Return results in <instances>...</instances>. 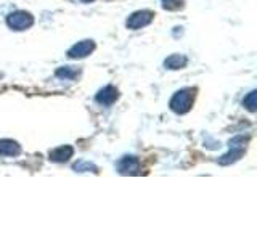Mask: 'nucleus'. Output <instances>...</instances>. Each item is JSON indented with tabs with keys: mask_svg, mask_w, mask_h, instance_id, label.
Segmentation results:
<instances>
[{
	"mask_svg": "<svg viewBox=\"0 0 257 241\" xmlns=\"http://www.w3.org/2000/svg\"><path fill=\"white\" fill-rule=\"evenodd\" d=\"M153 12H148V10H142V12H135L134 15L128 16L127 20V28L128 29H140V28H145L148 26V24L153 21Z\"/></svg>",
	"mask_w": 257,
	"mask_h": 241,
	"instance_id": "nucleus-3",
	"label": "nucleus"
},
{
	"mask_svg": "<svg viewBox=\"0 0 257 241\" xmlns=\"http://www.w3.org/2000/svg\"><path fill=\"white\" fill-rule=\"evenodd\" d=\"M95 50V42L93 40H82V42H77L76 45H72L68 50V56L72 60L77 58H85L87 55H90Z\"/></svg>",
	"mask_w": 257,
	"mask_h": 241,
	"instance_id": "nucleus-4",
	"label": "nucleus"
},
{
	"mask_svg": "<svg viewBox=\"0 0 257 241\" xmlns=\"http://www.w3.org/2000/svg\"><path fill=\"white\" fill-rule=\"evenodd\" d=\"M72 169H74L76 172H98V167H96L95 164L88 163V161H77V163L72 166Z\"/></svg>",
	"mask_w": 257,
	"mask_h": 241,
	"instance_id": "nucleus-11",
	"label": "nucleus"
},
{
	"mask_svg": "<svg viewBox=\"0 0 257 241\" xmlns=\"http://www.w3.org/2000/svg\"><path fill=\"white\" fill-rule=\"evenodd\" d=\"M195 92L191 88H183V90H179L172 98H171V109L177 114H185L191 109L193 104V95Z\"/></svg>",
	"mask_w": 257,
	"mask_h": 241,
	"instance_id": "nucleus-1",
	"label": "nucleus"
},
{
	"mask_svg": "<svg viewBox=\"0 0 257 241\" xmlns=\"http://www.w3.org/2000/svg\"><path fill=\"white\" fill-rule=\"evenodd\" d=\"M7 24L13 31H24L34 24V18L28 12H15L7 16Z\"/></svg>",
	"mask_w": 257,
	"mask_h": 241,
	"instance_id": "nucleus-2",
	"label": "nucleus"
},
{
	"mask_svg": "<svg viewBox=\"0 0 257 241\" xmlns=\"http://www.w3.org/2000/svg\"><path fill=\"white\" fill-rule=\"evenodd\" d=\"M187 56H183V55H171L169 58L164 61V66L167 69H182L187 66Z\"/></svg>",
	"mask_w": 257,
	"mask_h": 241,
	"instance_id": "nucleus-10",
	"label": "nucleus"
},
{
	"mask_svg": "<svg viewBox=\"0 0 257 241\" xmlns=\"http://www.w3.org/2000/svg\"><path fill=\"white\" fill-rule=\"evenodd\" d=\"M116 100H117V90L112 85L103 87L101 90L96 93V101L103 104V106H109V104H112Z\"/></svg>",
	"mask_w": 257,
	"mask_h": 241,
	"instance_id": "nucleus-6",
	"label": "nucleus"
},
{
	"mask_svg": "<svg viewBox=\"0 0 257 241\" xmlns=\"http://www.w3.org/2000/svg\"><path fill=\"white\" fill-rule=\"evenodd\" d=\"M243 153H244V148L230 147V151L227 153V155H223V156L219 159V164H222V166H227V164L235 163V161H238L241 156H243Z\"/></svg>",
	"mask_w": 257,
	"mask_h": 241,
	"instance_id": "nucleus-9",
	"label": "nucleus"
},
{
	"mask_svg": "<svg viewBox=\"0 0 257 241\" xmlns=\"http://www.w3.org/2000/svg\"><path fill=\"white\" fill-rule=\"evenodd\" d=\"M21 153L20 145L13 140H0V155L5 156H18Z\"/></svg>",
	"mask_w": 257,
	"mask_h": 241,
	"instance_id": "nucleus-8",
	"label": "nucleus"
},
{
	"mask_svg": "<svg viewBox=\"0 0 257 241\" xmlns=\"http://www.w3.org/2000/svg\"><path fill=\"white\" fill-rule=\"evenodd\" d=\"M79 74V71L72 69V68H60L58 71H56V76L58 77H64V79H74L76 76Z\"/></svg>",
	"mask_w": 257,
	"mask_h": 241,
	"instance_id": "nucleus-14",
	"label": "nucleus"
},
{
	"mask_svg": "<svg viewBox=\"0 0 257 241\" xmlns=\"http://www.w3.org/2000/svg\"><path fill=\"white\" fill-rule=\"evenodd\" d=\"M74 155V150L69 145H64V147H60V148H55L53 151H50V161L53 163H64V161H68L69 158H72Z\"/></svg>",
	"mask_w": 257,
	"mask_h": 241,
	"instance_id": "nucleus-7",
	"label": "nucleus"
},
{
	"mask_svg": "<svg viewBox=\"0 0 257 241\" xmlns=\"http://www.w3.org/2000/svg\"><path fill=\"white\" fill-rule=\"evenodd\" d=\"M117 171L122 175H134L140 172V163L135 156H125L119 161Z\"/></svg>",
	"mask_w": 257,
	"mask_h": 241,
	"instance_id": "nucleus-5",
	"label": "nucleus"
},
{
	"mask_svg": "<svg viewBox=\"0 0 257 241\" xmlns=\"http://www.w3.org/2000/svg\"><path fill=\"white\" fill-rule=\"evenodd\" d=\"M161 2H163V7L166 10H171V12L180 10L183 7V0H161Z\"/></svg>",
	"mask_w": 257,
	"mask_h": 241,
	"instance_id": "nucleus-13",
	"label": "nucleus"
},
{
	"mask_svg": "<svg viewBox=\"0 0 257 241\" xmlns=\"http://www.w3.org/2000/svg\"><path fill=\"white\" fill-rule=\"evenodd\" d=\"M80 2H84V4H88V2H92V0H80Z\"/></svg>",
	"mask_w": 257,
	"mask_h": 241,
	"instance_id": "nucleus-15",
	"label": "nucleus"
},
{
	"mask_svg": "<svg viewBox=\"0 0 257 241\" xmlns=\"http://www.w3.org/2000/svg\"><path fill=\"white\" fill-rule=\"evenodd\" d=\"M243 104H244V108H246L247 111L254 112V111H255V106H257V92H255V90L249 92L247 96L243 100Z\"/></svg>",
	"mask_w": 257,
	"mask_h": 241,
	"instance_id": "nucleus-12",
	"label": "nucleus"
}]
</instances>
